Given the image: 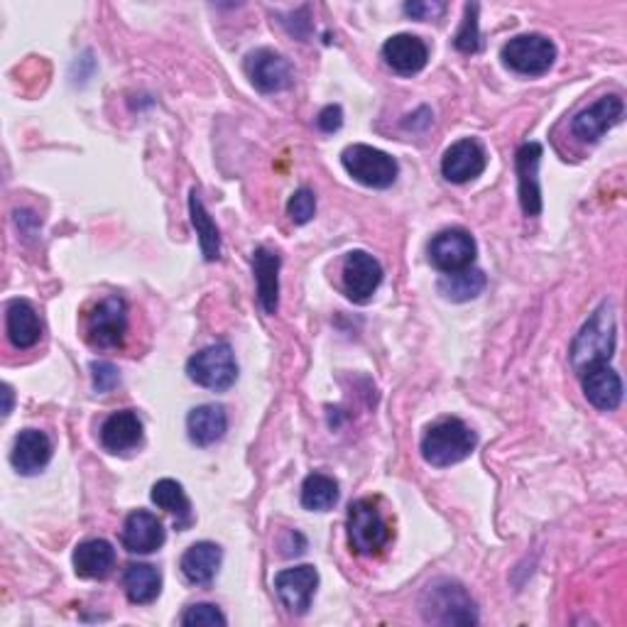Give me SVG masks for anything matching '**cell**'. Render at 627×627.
<instances>
[{"mask_svg":"<svg viewBox=\"0 0 627 627\" xmlns=\"http://www.w3.org/2000/svg\"><path fill=\"white\" fill-rule=\"evenodd\" d=\"M615 309L611 302H603L576 334L572 343V368L581 375L593 365L611 361L615 353Z\"/></svg>","mask_w":627,"mask_h":627,"instance_id":"1","label":"cell"},{"mask_svg":"<svg viewBox=\"0 0 627 627\" xmlns=\"http://www.w3.org/2000/svg\"><path fill=\"white\" fill-rule=\"evenodd\" d=\"M422 615L427 623L434 625H476L478 607L476 601L468 595L466 588L449 578L424 588L422 595Z\"/></svg>","mask_w":627,"mask_h":627,"instance_id":"2","label":"cell"},{"mask_svg":"<svg viewBox=\"0 0 627 627\" xmlns=\"http://www.w3.org/2000/svg\"><path fill=\"white\" fill-rule=\"evenodd\" d=\"M476 434L466 422L456 417H447L434 422L422 439V456L437 468H447L468 459L476 449Z\"/></svg>","mask_w":627,"mask_h":627,"instance_id":"3","label":"cell"},{"mask_svg":"<svg viewBox=\"0 0 627 627\" xmlns=\"http://www.w3.org/2000/svg\"><path fill=\"white\" fill-rule=\"evenodd\" d=\"M346 527H349L351 549L361 556H378L392 539V527L373 498H361L351 503Z\"/></svg>","mask_w":627,"mask_h":627,"instance_id":"4","label":"cell"},{"mask_svg":"<svg viewBox=\"0 0 627 627\" xmlns=\"http://www.w3.org/2000/svg\"><path fill=\"white\" fill-rule=\"evenodd\" d=\"M187 375L191 383L201 385V388L224 392L238 380L236 353L228 343L206 346L187 361Z\"/></svg>","mask_w":627,"mask_h":627,"instance_id":"5","label":"cell"},{"mask_svg":"<svg viewBox=\"0 0 627 627\" xmlns=\"http://www.w3.org/2000/svg\"><path fill=\"white\" fill-rule=\"evenodd\" d=\"M341 162L343 170L349 172L355 181L373 189L392 187L400 175L394 158L378 148H371V145H351V148L343 150Z\"/></svg>","mask_w":627,"mask_h":627,"instance_id":"6","label":"cell"},{"mask_svg":"<svg viewBox=\"0 0 627 627\" xmlns=\"http://www.w3.org/2000/svg\"><path fill=\"white\" fill-rule=\"evenodd\" d=\"M503 62L523 76H542L554 66L556 47L549 37L539 33L517 35L503 47Z\"/></svg>","mask_w":627,"mask_h":627,"instance_id":"7","label":"cell"},{"mask_svg":"<svg viewBox=\"0 0 627 627\" xmlns=\"http://www.w3.org/2000/svg\"><path fill=\"white\" fill-rule=\"evenodd\" d=\"M128 329V306L121 297H105L86 314V341L96 349H115Z\"/></svg>","mask_w":627,"mask_h":627,"instance_id":"8","label":"cell"},{"mask_svg":"<svg viewBox=\"0 0 627 627\" xmlns=\"http://www.w3.org/2000/svg\"><path fill=\"white\" fill-rule=\"evenodd\" d=\"M476 240L468 230L447 228L431 238L429 260L443 275L461 273L476 263Z\"/></svg>","mask_w":627,"mask_h":627,"instance_id":"9","label":"cell"},{"mask_svg":"<svg viewBox=\"0 0 627 627\" xmlns=\"http://www.w3.org/2000/svg\"><path fill=\"white\" fill-rule=\"evenodd\" d=\"M316 586H319V572L314 566H294L285 568L275 576V591L279 601L292 615H304L314 601Z\"/></svg>","mask_w":627,"mask_h":627,"instance_id":"10","label":"cell"},{"mask_svg":"<svg viewBox=\"0 0 627 627\" xmlns=\"http://www.w3.org/2000/svg\"><path fill=\"white\" fill-rule=\"evenodd\" d=\"M383 283V267L365 250H353L343 260V289L355 304H365L378 292Z\"/></svg>","mask_w":627,"mask_h":627,"instance_id":"11","label":"cell"},{"mask_svg":"<svg viewBox=\"0 0 627 627\" xmlns=\"http://www.w3.org/2000/svg\"><path fill=\"white\" fill-rule=\"evenodd\" d=\"M625 113V103L617 93L603 96L598 99L593 105H588L581 113L576 115L572 123V130L578 140L584 142H598L603 135L623 121Z\"/></svg>","mask_w":627,"mask_h":627,"instance_id":"12","label":"cell"},{"mask_svg":"<svg viewBox=\"0 0 627 627\" xmlns=\"http://www.w3.org/2000/svg\"><path fill=\"white\" fill-rule=\"evenodd\" d=\"M539 162H542V145L525 142L515 154L517 185H519V204L525 216L542 214V189H539Z\"/></svg>","mask_w":627,"mask_h":627,"instance_id":"13","label":"cell"},{"mask_svg":"<svg viewBox=\"0 0 627 627\" xmlns=\"http://www.w3.org/2000/svg\"><path fill=\"white\" fill-rule=\"evenodd\" d=\"M486 150L476 140H459L443 152L441 175L453 185H466V181L480 177L486 172Z\"/></svg>","mask_w":627,"mask_h":627,"instance_id":"14","label":"cell"},{"mask_svg":"<svg viewBox=\"0 0 627 627\" xmlns=\"http://www.w3.org/2000/svg\"><path fill=\"white\" fill-rule=\"evenodd\" d=\"M246 72L255 89L263 93L283 91L292 84V64H289L283 54H277L273 50H258L253 54H248Z\"/></svg>","mask_w":627,"mask_h":627,"instance_id":"15","label":"cell"},{"mask_svg":"<svg viewBox=\"0 0 627 627\" xmlns=\"http://www.w3.org/2000/svg\"><path fill=\"white\" fill-rule=\"evenodd\" d=\"M121 542L130 554H152L165 544V527L148 510H135L125 517Z\"/></svg>","mask_w":627,"mask_h":627,"instance_id":"16","label":"cell"},{"mask_svg":"<svg viewBox=\"0 0 627 627\" xmlns=\"http://www.w3.org/2000/svg\"><path fill=\"white\" fill-rule=\"evenodd\" d=\"M578 378H581L586 400L591 402L595 410L613 412V410L620 407L623 380H620V375L611 368V365L607 363L593 365V368L584 371L581 375H578Z\"/></svg>","mask_w":627,"mask_h":627,"instance_id":"17","label":"cell"},{"mask_svg":"<svg viewBox=\"0 0 627 627\" xmlns=\"http://www.w3.org/2000/svg\"><path fill=\"white\" fill-rule=\"evenodd\" d=\"M383 60L392 72H398L402 76H412L427 66L429 47L424 45L419 37L402 33V35L390 37V40L383 45Z\"/></svg>","mask_w":627,"mask_h":627,"instance_id":"18","label":"cell"},{"mask_svg":"<svg viewBox=\"0 0 627 627\" xmlns=\"http://www.w3.org/2000/svg\"><path fill=\"white\" fill-rule=\"evenodd\" d=\"M52 459V441L40 429H25L15 437L11 461L17 474L35 476L50 463Z\"/></svg>","mask_w":627,"mask_h":627,"instance_id":"19","label":"cell"},{"mask_svg":"<svg viewBox=\"0 0 627 627\" xmlns=\"http://www.w3.org/2000/svg\"><path fill=\"white\" fill-rule=\"evenodd\" d=\"M142 441V422L135 412L123 410L113 412L109 419L101 424V443L105 451L125 453L138 447Z\"/></svg>","mask_w":627,"mask_h":627,"instance_id":"20","label":"cell"},{"mask_svg":"<svg viewBox=\"0 0 627 627\" xmlns=\"http://www.w3.org/2000/svg\"><path fill=\"white\" fill-rule=\"evenodd\" d=\"M5 326H8V339H11L15 349L21 351L33 349L42 336L40 316H37L33 304L25 302V299H13V302L8 304Z\"/></svg>","mask_w":627,"mask_h":627,"instance_id":"21","label":"cell"},{"mask_svg":"<svg viewBox=\"0 0 627 627\" xmlns=\"http://www.w3.org/2000/svg\"><path fill=\"white\" fill-rule=\"evenodd\" d=\"M221 559H224V552H221L218 544L197 542L187 549L185 556H181L179 568L189 584L209 586L218 574Z\"/></svg>","mask_w":627,"mask_h":627,"instance_id":"22","label":"cell"},{"mask_svg":"<svg viewBox=\"0 0 627 627\" xmlns=\"http://www.w3.org/2000/svg\"><path fill=\"white\" fill-rule=\"evenodd\" d=\"M279 260L277 253L267 248H258L253 253V273L258 285V302L265 309V314H277L279 302Z\"/></svg>","mask_w":627,"mask_h":627,"instance_id":"23","label":"cell"},{"mask_svg":"<svg viewBox=\"0 0 627 627\" xmlns=\"http://www.w3.org/2000/svg\"><path fill=\"white\" fill-rule=\"evenodd\" d=\"M187 431L191 443H197V447H211V443L226 437L228 414L221 404H201V407L189 412Z\"/></svg>","mask_w":627,"mask_h":627,"instance_id":"24","label":"cell"},{"mask_svg":"<svg viewBox=\"0 0 627 627\" xmlns=\"http://www.w3.org/2000/svg\"><path fill=\"white\" fill-rule=\"evenodd\" d=\"M115 566V549L105 539H86L74 552V572L81 578H105Z\"/></svg>","mask_w":627,"mask_h":627,"instance_id":"25","label":"cell"},{"mask_svg":"<svg viewBox=\"0 0 627 627\" xmlns=\"http://www.w3.org/2000/svg\"><path fill=\"white\" fill-rule=\"evenodd\" d=\"M123 588L130 603L148 605L158 601L162 591V574L150 564H128L123 572Z\"/></svg>","mask_w":627,"mask_h":627,"instance_id":"26","label":"cell"},{"mask_svg":"<svg viewBox=\"0 0 627 627\" xmlns=\"http://www.w3.org/2000/svg\"><path fill=\"white\" fill-rule=\"evenodd\" d=\"M189 216H191V224H195L197 228L201 253H204L209 263H214V260L221 258V234H218V226L214 224V218L209 216L204 201L199 199L197 189H191V195H189Z\"/></svg>","mask_w":627,"mask_h":627,"instance_id":"27","label":"cell"},{"mask_svg":"<svg viewBox=\"0 0 627 627\" xmlns=\"http://www.w3.org/2000/svg\"><path fill=\"white\" fill-rule=\"evenodd\" d=\"M152 503L160 510H165L172 517L177 519V527H187L191 523V503L177 480L172 478H162L158 484L152 486Z\"/></svg>","mask_w":627,"mask_h":627,"instance_id":"28","label":"cell"},{"mask_svg":"<svg viewBox=\"0 0 627 627\" xmlns=\"http://www.w3.org/2000/svg\"><path fill=\"white\" fill-rule=\"evenodd\" d=\"M486 289V275L476 267L461 269V273L443 275L439 279V292L451 302H468Z\"/></svg>","mask_w":627,"mask_h":627,"instance_id":"29","label":"cell"},{"mask_svg":"<svg viewBox=\"0 0 627 627\" xmlns=\"http://www.w3.org/2000/svg\"><path fill=\"white\" fill-rule=\"evenodd\" d=\"M339 503V484L331 476L312 474L302 484V505L316 513H326Z\"/></svg>","mask_w":627,"mask_h":627,"instance_id":"30","label":"cell"},{"mask_svg":"<svg viewBox=\"0 0 627 627\" xmlns=\"http://www.w3.org/2000/svg\"><path fill=\"white\" fill-rule=\"evenodd\" d=\"M179 623L185 627H224L228 620H226V615L218 611V605L197 603V605H189L187 611L181 613Z\"/></svg>","mask_w":627,"mask_h":627,"instance_id":"31","label":"cell"},{"mask_svg":"<svg viewBox=\"0 0 627 627\" xmlns=\"http://www.w3.org/2000/svg\"><path fill=\"white\" fill-rule=\"evenodd\" d=\"M453 45H456V50L463 54L478 52L480 35H478V5L476 3L466 5V21H463Z\"/></svg>","mask_w":627,"mask_h":627,"instance_id":"32","label":"cell"},{"mask_svg":"<svg viewBox=\"0 0 627 627\" xmlns=\"http://www.w3.org/2000/svg\"><path fill=\"white\" fill-rule=\"evenodd\" d=\"M287 214L289 218L294 221V224H309V221L314 218L316 214V197H314V191L312 189H297L292 197H289L287 201Z\"/></svg>","mask_w":627,"mask_h":627,"instance_id":"33","label":"cell"},{"mask_svg":"<svg viewBox=\"0 0 627 627\" xmlns=\"http://www.w3.org/2000/svg\"><path fill=\"white\" fill-rule=\"evenodd\" d=\"M91 373H93V388L99 392H111L115 385L121 383V373L115 368L113 363L105 361H93L91 363Z\"/></svg>","mask_w":627,"mask_h":627,"instance_id":"34","label":"cell"},{"mask_svg":"<svg viewBox=\"0 0 627 627\" xmlns=\"http://www.w3.org/2000/svg\"><path fill=\"white\" fill-rule=\"evenodd\" d=\"M404 13L414 21H434V17L447 13V3H441V0H412V3L404 5Z\"/></svg>","mask_w":627,"mask_h":627,"instance_id":"35","label":"cell"},{"mask_svg":"<svg viewBox=\"0 0 627 627\" xmlns=\"http://www.w3.org/2000/svg\"><path fill=\"white\" fill-rule=\"evenodd\" d=\"M279 549H283V556L287 559H292V556H299V554H304V549H306V539L302 532H297V529H289V532L283 535V539H279Z\"/></svg>","mask_w":627,"mask_h":627,"instance_id":"36","label":"cell"},{"mask_svg":"<svg viewBox=\"0 0 627 627\" xmlns=\"http://www.w3.org/2000/svg\"><path fill=\"white\" fill-rule=\"evenodd\" d=\"M316 125H319V130H324V133L339 130L343 125L341 105H326V109L319 113V118H316Z\"/></svg>","mask_w":627,"mask_h":627,"instance_id":"37","label":"cell"},{"mask_svg":"<svg viewBox=\"0 0 627 627\" xmlns=\"http://www.w3.org/2000/svg\"><path fill=\"white\" fill-rule=\"evenodd\" d=\"M3 398H5V407H3V417L13 412V388L11 385H3Z\"/></svg>","mask_w":627,"mask_h":627,"instance_id":"38","label":"cell"}]
</instances>
